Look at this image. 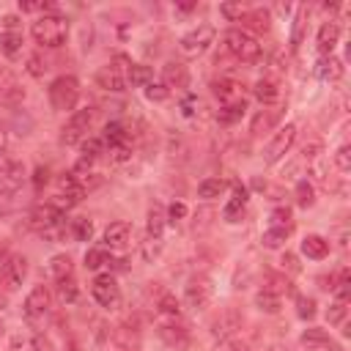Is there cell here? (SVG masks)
Here are the masks:
<instances>
[{
  "label": "cell",
  "instance_id": "1",
  "mask_svg": "<svg viewBox=\"0 0 351 351\" xmlns=\"http://www.w3.org/2000/svg\"><path fill=\"white\" fill-rule=\"evenodd\" d=\"M222 47L241 63H255L261 58V44L250 30L241 27H230L222 33Z\"/></svg>",
  "mask_w": 351,
  "mask_h": 351
},
{
  "label": "cell",
  "instance_id": "2",
  "mask_svg": "<svg viewBox=\"0 0 351 351\" xmlns=\"http://www.w3.org/2000/svg\"><path fill=\"white\" fill-rule=\"evenodd\" d=\"M30 33L41 47H60L69 36V22L58 14H44L30 25Z\"/></svg>",
  "mask_w": 351,
  "mask_h": 351
},
{
  "label": "cell",
  "instance_id": "3",
  "mask_svg": "<svg viewBox=\"0 0 351 351\" xmlns=\"http://www.w3.org/2000/svg\"><path fill=\"white\" fill-rule=\"evenodd\" d=\"M47 93H49V104H52V110L66 112V110H71V107L77 104V99H80V82H77V77L63 74V77L52 80V85H49Z\"/></svg>",
  "mask_w": 351,
  "mask_h": 351
},
{
  "label": "cell",
  "instance_id": "4",
  "mask_svg": "<svg viewBox=\"0 0 351 351\" xmlns=\"http://www.w3.org/2000/svg\"><path fill=\"white\" fill-rule=\"evenodd\" d=\"M296 134H299V126H296V123L280 126V129L274 132V137L266 143V148H263V162H266V165H277V162L293 148Z\"/></svg>",
  "mask_w": 351,
  "mask_h": 351
},
{
  "label": "cell",
  "instance_id": "5",
  "mask_svg": "<svg viewBox=\"0 0 351 351\" xmlns=\"http://www.w3.org/2000/svg\"><path fill=\"white\" fill-rule=\"evenodd\" d=\"M214 36H217L214 25H197L195 30H189L186 36H181L178 49H181L186 58H197V55H203V52L214 44Z\"/></svg>",
  "mask_w": 351,
  "mask_h": 351
},
{
  "label": "cell",
  "instance_id": "6",
  "mask_svg": "<svg viewBox=\"0 0 351 351\" xmlns=\"http://www.w3.org/2000/svg\"><path fill=\"white\" fill-rule=\"evenodd\" d=\"M90 293L96 299L99 307H107V310H115L121 304V288L115 282L112 274H99L93 282H90Z\"/></svg>",
  "mask_w": 351,
  "mask_h": 351
},
{
  "label": "cell",
  "instance_id": "7",
  "mask_svg": "<svg viewBox=\"0 0 351 351\" xmlns=\"http://www.w3.org/2000/svg\"><path fill=\"white\" fill-rule=\"evenodd\" d=\"M90 121H93V110H90V107L77 110V112L66 121V126H63V132H60V143H63V145L82 143L85 134H88V129H90Z\"/></svg>",
  "mask_w": 351,
  "mask_h": 351
},
{
  "label": "cell",
  "instance_id": "8",
  "mask_svg": "<svg viewBox=\"0 0 351 351\" xmlns=\"http://www.w3.org/2000/svg\"><path fill=\"white\" fill-rule=\"evenodd\" d=\"M27 277V258L25 255H8L0 266V288L16 291Z\"/></svg>",
  "mask_w": 351,
  "mask_h": 351
},
{
  "label": "cell",
  "instance_id": "9",
  "mask_svg": "<svg viewBox=\"0 0 351 351\" xmlns=\"http://www.w3.org/2000/svg\"><path fill=\"white\" fill-rule=\"evenodd\" d=\"M60 222H63V211L55 208L52 203H41V206L30 208V214H27V225H30L33 230H38L41 236L49 233L52 228H58Z\"/></svg>",
  "mask_w": 351,
  "mask_h": 351
},
{
  "label": "cell",
  "instance_id": "10",
  "mask_svg": "<svg viewBox=\"0 0 351 351\" xmlns=\"http://www.w3.org/2000/svg\"><path fill=\"white\" fill-rule=\"evenodd\" d=\"M82 195H85V189L71 178V173H69V176H60L52 206H55V208H60V211H63V208H74V206L82 200Z\"/></svg>",
  "mask_w": 351,
  "mask_h": 351
},
{
  "label": "cell",
  "instance_id": "11",
  "mask_svg": "<svg viewBox=\"0 0 351 351\" xmlns=\"http://www.w3.org/2000/svg\"><path fill=\"white\" fill-rule=\"evenodd\" d=\"M211 296H214V288H211V282H208L206 277H195V280H189L186 288H184V302H186V307H192V310L208 307Z\"/></svg>",
  "mask_w": 351,
  "mask_h": 351
},
{
  "label": "cell",
  "instance_id": "12",
  "mask_svg": "<svg viewBox=\"0 0 351 351\" xmlns=\"http://www.w3.org/2000/svg\"><path fill=\"white\" fill-rule=\"evenodd\" d=\"M49 304H52L49 291H47L44 285H36V288L27 293V299H25V315H27L30 321L44 318V315L49 313Z\"/></svg>",
  "mask_w": 351,
  "mask_h": 351
},
{
  "label": "cell",
  "instance_id": "13",
  "mask_svg": "<svg viewBox=\"0 0 351 351\" xmlns=\"http://www.w3.org/2000/svg\"><path fill=\"white\" fill-rule=\"evenodd\" d=\"M25 181V165L19 159H0V184L5 189H16Z\"/></svg>",
  "mask_w": 351,
  "mask_h": 351
},
{
  "label": "cell",
  "instance_id": "14",
  "mask_svg": "<svg viewBox=\"0 0 351 351\" xmlns=\"http://www.w3.org/2000/svg\"><path fill=\"white\" fill-rule=\"evenodd\" d=\"M159 337L173 348H186L189 346V332L178 321H162L159 324Z\"/></svg>",
  "mask_w": 351,
  "mask_h": 351
},
{
  "label": "cell",
  "instance_id": "15",
  "mask_svg": "<svg viewBox=\"0 0 351 351\" xmlns=\"http://www.w3.org/2000/svg\"><path fill=\"white\" fill-rule=\"evenodd\" d=\"M337 41H340V25H337L335 19L324 22V25L318 27V38H315L318 52H321V55H332V49L337 47Z\"/></svg>",
  "mask_w": 351,
  "mask_h": 351
},
{
  "label": "cell",
  "instance_id": "16",
  "mask_svg": "<svg viewBox=\"0 0 351 351\" xmlns=\"http://www.w3.org/2000/svg\"><path fill=\"white\" fill-rule=\"evenodd\" d=\"M129 236H132V228L129 222H110L104 228V247L110 250H123L129 244Z\"/></svg>",
  "mask_w": 351,
  "mask_h": 351
},
{
  "label": "cell",
  "instance_id": "17",
  "mask_svg": "<svg viewBox=\"0 0 351 351\" xmlns=\"http://www.w3.org/2000/svg\"><path fill=\"white\" fill-rule=\"evenodd\" d=\"M214 96L222 101V104H233V101H244V90L236 80L230 77H222L214 82Z\"/></svg>",
  "mask_w": 351,
  "mask_h": 351
},
{
  "label": "cell",
  "instance_id": "18",
  "mask_svg": "<svg viewBox=\"0 0 351 351\" xmlns=\"http://www.w3.org/2000/svg\"><path fill=\"white\" fill-rule=\"evenodd\" d=\"M162 85L170 90V88H186L189 85V71H186V66L184 63H176V60H170L165 69H162Z\"/></svg>",
  "mask_w": 351,
  "mask_h": 351
},
{
  "label": "cell",
  "instance_id": "19",
  "mask_svg": "<svg viewBox=\"0 0 351 351\" xmlns=\"http://www.w3.org/2000/svg\"><path fill=\"white\" fill-rule=\"evenodd\" d=\"M96 85H99V88H104V90L121 93V90L126 88V77H123L118 69L104 66V69H99V71H96Z\"/></svg>",
  "mask_w": 351,
  "mask_h": 351
},
{
  "label": "cell",
  "instance_id": "20",
  "mask_svg": "<svg viewBox=\"0 0 351 351\" xmlns=\"http://www.w3.org/2000/svg\"><path fill=\"white\" fill-rule=\"evenodd\" d=\"M302 255H307L310 261H324L329 255V241L318 233H310L302 239Z\"/></svg>",
  "mask_w": 351,
  "mask_h": 351
},
{
  "label": "cell",
  "instance_id": "21",
  "mask_svg": "<svg viewBox=\"0 0 351 351\" xmlns=\"http://www.w3.org/2000/svg\"><path fill=\"white\" fill-rule=\"evenodd\" d=\"M252 93H255V99H258L261 104H274V101H280V85H277V80H269V77L258 80L255 88H252Z\"/></svg>",
  "mask_w": 351,
  "mask_h": 351
},
{
  "label": "cell",
  "instance_id": "22",
  "mask_svg": "<svg viewBox=\"0 0 351 351\" xmlns=\"http://www.w3.org/2000/svg\"><path fill=\"white\" fill-rule=\"evenodd\" d=\"M165 225H167V214H165V208H162L159 203H154V206L148 208V225H145V236H151V239H162Z\"/></svg>",
  "mask_w": 351,
  "mask_h": 351
},
{
  "label": "cell",
  "instance_id": "23",
  "mask_svg": "<svg viewBox=\"0 0 351 351\" xmlns=\"http://www.w3.org/2000/svg\"><path fill=\"white\" fill-rule=\"evenodd\" d=\"M318 77L324 82H337L343 77V60L335 58V55H324L321 63H318Z\"/></svg>",
  "mask_w": 351,
  "mask_h": 351
},
{
  "label": "cell",
  "instance_id": "24",
  "mask_svg": "<svg viewBox=\"0 0 351 351\" xmlns=\"http://www.w3.org/2000/svg\"><path fill=\"white\" fill-rule=\"evenodd\" d=\"M244 206H247V189L244 186H236L233 189V197L225 203V208H222V217L228 219V222H236L239 219V214L244 211Z\"/></svg>",
  "mask_w": 351,
  "mask_h": 351
},
{
  "label": "cell",
  "instance_id": "25",
  "mask_svg": "<svg viewBox=\"0 0 351 351\" xmlns=\"http://www.w3.org/2000/svg\"><path fill=\"white\" fill-rule=\"evenodd\" d=\"M280 304H282V299H280V293L277 291H271V288H261L258 293H255V307L261 310V313H280Z\"/></svg>",
  "mask_w": 351,
  "mask_h": 351
},
{
  "label": "cell",
  "instance_id": "26",
  "mask_svg": "<svg viewBox=\"0 0 351 351\" xmlns=\"http://www.w3.org/2000/svg\"><path fill=\"white\" fill-rule=\"evenodd\" d=\"M156 313L162 321H178L181 315V302L173 296V293H162L159 302H156Z\"/></svg>",
  "mask_w": 351,
  "mask_h": 351
},
{
  "label": "cell",
  "instance_id": "27",
  "mask_svg": "<svg viewBox=\"0 0 351 351\" xmlns=\"http://www.w3.org/2000/svg\"><path fill=\"white\" fill-rule=\"evenodd\" d=\"M126 82H129L132 88H145V85H151V82H154V71H151V66L132 63V69L126 71Z\"/></svg>",
  "mask_w": 351,
  "mask_h": 351
},
{
  "label": "cell",
  "instance_id": "28",
  "mask_svg": "<svg viewBox=\"0 0 351 351\" xmlns=\"http://www.w3.org/2000/svg\"><path fill=\"white\" fill-rule=\"evenodd\" d=\"M291 230L293 228H266L263 230V236H261V241H263V247L266 250H280L285 241H288V236H291Z\"/></svg>",
  "mask_w": 351,
  "mask_h": 351
},
{
  "label": "cell",
  "instance_id": "29",
  "mask_svg": "<svg viewBox=\"0 0 351 351\" xmlns=\"http://www.w3.org/2000/svg\"><path fill=\"white\" fill-rule=\"evenodd\" d=\"M58 285H55V293H58V299L63 302V304H74L77 302V296H80V285L74 282V277L69 274V277H63V280H55Z\"/></svg>",
  "mask_w": 351,
  "mask_h": 351
},
{
  "label": "cell",
  "instance_id": "30",
  "mask_svg": "<svg viewBox=\"0 0 351 351\" xmlns=\"http://www.w3.org/2000/svg\"><path fill=\"white\" fill-rule=\"evenodd\" d=\"M225 189H228V184H225L222 178H206V181L197 184V197H203V200H214V197H219Z\"/></svg>",
  "mask_w": 351,
  "mask_h": 351
},
{
  "label": "cell",
  "instance_id": "31",
  "mask_svg": "<svg viewBox=\"0 0 351 351\" xmlns=\"http://www.w3.org/2000/svg\"><path fill=\"white\" fill-rule=\"evenodd\" d=\"M247 112V101H233V104H222V110H219V123H225V126H230V123H236V121H241V115Z\"/></svg>",
  "mask_w": 351,
  "mask_h": 351
},
{
  "label": "cell",
  "instance_id": "32",
  "mask_svg": "<svg viewBox=\"0 0 351 351\" xmlns=\"http://www.w3.org/2000/svg\"><path fill=\"white\" fill-rule=\"evenodd\" d=\"M307 14H310V8L307 5H299L296 8V19H293V33H291V47L296 49L299 44H302V38H304V27H307Z\"/></svg>",
  "mask_w": 351,
  "mask_h": 351
},
{
  "label": "cell",
  "instance_id": "33",
  "mask_svg": "<svg viewBox=\"0 0 351 351\" xmlns=\"http://www.w3.org/2000/svg\"><path fill=\"white\" fill-rule=\"evenodd\" d=\"M22 49V33L19 30H3L0 33V52L3 55H16Z\"/></svg>",
  "mask_w": 351,
  "mask_h": 351
},
{
  "label": "cell",
  "instance_id": "34",
  "mask_svg": "<svg viewBox=\"0 0 351 351\" xmlns=\"http://www.w3.org/2000/svg\"><path fill=\"white\" fill-rule=\"evenodd\" d=\"M277 118H280V112H277V110H263V112H258V115L252 118L250 132H252V134H263L269 126H274V123H277Z\"/></svg>",
  "mask_w": 351,
  "mask_h": 351
},
{
  "label": "cell",
  "instance_id": "35",
  "mask_svg": "<svg viewBox=\"0 0 351 351\" xmlns=\"http://www.w3.org/2000/svg\"><path fill=\"white\" fill-rule=\"evenodd\" d=\"M129 132H126V126L121 123V121H112V123H107L104 126V140H107V145H118V143H129Z\"/></svg>",
  "mask_w": 351,
  "mask_h": 351
},
{
  "label": "cell",
  "instance_id": "36",
  "mask_svg": "<svg viewBox=\"0 0 351 351\" xmlns=\"http://www.w3.org/2000/svg\"><path fill=\"white\" fill-rule=\"evenodd\" d=\"M107 263H110V252H107V250H101V247H90V250L85 252V269L99 271V269L107 266Z\"/></svg>",
  "mask_w": 351,
  "mask_h": 351
},
{
  "label": "cell",
  "instance_id": "37",
  "mask_svg": "<svg viewBox=\"0 0 351 351\" xmlns=\"http://www.w3.org/2000/svg\"><path fill=\"white\" fill-rule=\"evenodd\" d=\"M47 269H49V274H52L55 280H63V277L71 274V258H69V255H52Z\"/></svg>",
  "mask_w": 351,
  "mask_h": 351
},
{
  "label": "cell",
  "instance_id": "38",
  "mask_svg": "<svg viewBox=\"0 0 351 351\" xmlns=\"http://www.w3.org/2000/svg\"><path fill=\"white\" fill-rule=\"evenodd\" d=\"M19 211V195L16 189H0V217H11Z\"/></svg>",
  "mask_w": 351,
  "mask_h": 351
},
{
  "label": "cell",
  "instance_id": "39",
  "mask_svg": "<svg viewBox=\"0 0 351 351\" xmlns=\"http://www.w3.org/2000/svg\"><path fill=\"white\" fill-rule=\"evenodd\" d=\"M296 203H299L302 208H310V206L315 203V189H313V184H310L307 178H302V181L296 184Z\"/></svg>",
  "mask_w": 351,
  "mask_h": 351
},
{
  "label": "cell",
  "instance_id": "40",
  "mask_svg": "<svg viewBox=\"0 0 351 351\" xmlns=\"http://www.w3.org/2000/svg\"><path fill=\"white\" fill-rule=\"evenodd\" d=\"M101 154H104V143H101L99 137H85V140H82V159L93 162V159H99Z\"/></svg>",
  "mask_w": 351,
  "mask_h": 351
},
{
  "label": "cell",
  "instance_id": "41",
  "mask_svg": "<svg viewBox=\"0 0 351 351\" xmlns=\"http://www.w3.org/2000/svg\"><path fill=\"white\" fill-rule=\"evenodd\" d=\"M71 233H74L77 241H90V236H93V222L85 219V217L71 219Z\"/></svg>",
  "mask_w": 351,
  "mask_h": 351
},
{
  "label": "cell",
  "instance_id": "42",
  "mask_svg": "<svg viewBox=\"0 0 351 351\" xmlns=\"http://www.w3.org/2000/svg\"><path fill=\"white\" fill-rule=\"evenodd\" d=\"M247 22H250L255 30H269V22H271V16H269V11H263V8H255V11H250V14H247Z\"/></svg>",
  "mask_w": 351,
  "mask_h": 351
},
{
  "label": "cell",
  "instance_id": "43",
  "mask_svg": "<svg viewBox=\"0 0 351 351\" xmlns=\"http://www.w3.org/2000/svg\"><path fill=\"white\" fill-rule=\"evenodd\" d=\"M346 315H348V307H346V302H340V299L326 310V321H329L332 326L343 324V321H346Z\"/></svg>",
  "mask_w": 351,
  "mask_h": 351
},
{
  "label": "cell",
  "instance_id": "44",
  "mask_svg": "<svg viewBox=\"0 0 351 351\" xmlns=\"http://www.w3.org/2000/svg\"><path fill=\"white\" fill-rule=\"evenodd\" d=\"M302 343L304 346H329V335L324 332V329H307L304 335H302Z\"/></svg>",
  "mask_w": 351,
  "mask_h": 351
},
{
  "label": "cell",
  "instance_id": "45",
  "mask_svg": "<svg viewBox=\"0 0 351 351\" xmlns=\"http://www.w3.org/2000/svg\"><path fill=\"white\" fill-rule=\"evenodd\" d=\"M335 167H337L340 173H348V170H351V145H340V148L335 151Z\"/></svg>",
  "mask_w": 351,
  "mask_h": 351
},
{
  "label": "cell",
  "instance_id": "46",
  "mask_svg": "<svg viewBox=\"0 0 351 351\" xmlns=\"http://www.w3.org/2000/svg\"><path fill=\"white\" fill-rule=\"evenodd\" d=\"M219 14H222L225 19H241V16L247 14V5H244V3H222V5H219Z\"/></svg>",
  "mask_w": 351,
  "mask_h": 351
},
{
  "label": "cell",
  "instance_id": "47",
  "mask_svg": "<svg viewBox=\"0 0 351 351\" xmlns=\"http://www.w3.org/2000/svg\"><path fill=\"white\" fill-rule=\"evenodd\" d=\"M167 96H170V90H167L162 82L145 85V99H148V101H167Z\"/></svg>",
  "mask_w": 351,
  "mask_h": 351
},
{
  "label": "cell",
  "instance_id": "48",
  "mask_svg": "<svg viewBox=\"0 0 351 351\" xmlns=\"http://www.w3.org/2000/svg\"><path fill=\"white\" fill-rule=\"evenodd\" d=\"M296 313H299V318H313L315 315V299H310V296H299L296 299Z\"/></svg>",
  "mask_w": 351,
  "mask_h": 351
},
{
  "label": "cell",
  "instance_id": "49",
  "mask_svg": "<svg viewBox=\"0 0 351 351\" xmlns=\"http://www.w3.org/2000/svg\"><path fill=\"white\" fill-rule=\"evenodd\" d=\"M107 154H110L112 162H126V159L132 156V145H129V143H118V145H110Z\"/></svg>",
  "mask_w": 351,
  "mask_h": 351
},
{
  "label": "cell",
  "instance_id": "50",
  "mask_svg": "<svg viewBox=\"0 0 351 351\" xmlns=\"http://www.w3.org/2000/svg\"><path fill=\"white\" fill-rule=\"evenodd\" d=\"M47 69H49V66H47V60H44L41 55H30V58H27V71H30L33 77H44Z\"/></svg>",
  "mask_w": 351,
  "mask_h": 351
},
{
  "label": "cell",
  "instance_id": "51",
  "mask_svg": "<svg viewBox=\"0 0 351 351\" xmlns=\"http://www.w3.org/2000/svg\"><path fill=\"white\" fill-rule=\"evenodd\" d=\"M271 225L274 228H293L291 225V211L288 208H274L271 211Z\"/></svg>",
  "mask_w": 351,
  "mask_h": 351
},
{
  "label": "cell",
  "instance_id": "52",
  "mask_svg": "<svg viewBox=\"0 0 351 351\" xmlns=\"http://www.w3.org/2000/svg\"><path fill=\"white\" fill-rule=\"evenodd\" d=\"M30 351H55V348H52L49 337H44V335H33V337H30Z\"/></svg>",
  "mask_w": 351,
  "mask_h": 351
},
{
  "label": "cell",
  "instance_id": "53",
  "mask_svg": "<svg viewBox=\"0 0 351 351\" xmlns=\"http://www.w3.org/2000/svg\"><path fill=\"white\" fill-rule=\"evenodd\" d=\"M165 214H167V219H173V222H176V219H184V217H186V206L176 200V203H170V208H167Z\"/></svg>",
  "mask_w": 351,
  "mask_h": 351
},
{
  "label": "cell",
  "instance_id": "54",
  "mask_svg": "<svg viewBox=\"0 0 351 351\" xmlns=\"http://www.w3.org/2000/svg\"><path fill=\"white\" fill-rule=\"evenodd\" d=\"M195 104H197V99H195V96H186V99L181 101V115H186V118H189V115L195 112Z\"/></svg>",
  "mask_w": 351,
  "mask_h": 351
},
{
  "label": "cell",
  "instance_id": "55",
  "mask_svg": "<svg viewBox=\"0 0 351 351\" xmlns=\"http://www.w3.org/2000/svg\"><path fill=\"white\" fill-rule=\"evenodd\" d=\"M282 269H288V271H299V263H296V255H291V252H285L282 255Z\"/></svg>",
  "mask_w": 351,
  "mask_h": 351
},
{
  "label": "cell",
  "instance_id": "56",
  "mask_svg": "<svg viewBox=\"0 0 351 351\" xmlns=\"http://www.w3.org/2000/svg\"><path fill=\"white\" fill-rule=\"evenodd\" d=\"M19 8L22 11H47V8H52L49 3H19Z\"/></svg>",
  "mask_w": 351,
  "mask_h": 351
},
{
  "label": "cell",
  "instance_id": "57",
  "mask_svg": "<svg viewBox=\"0 0 351 351\" xmlns=\"http://www.w3.org/2000/svg\"><path fill=\"white\" fill-rule=\"evenodd\" d=\"M47 176H49V170H47V167H38V170H36V186L47 184Z\"/></svg>",
  "mask_w": 351,
  "mask_h": 351
},
{
  "label": "cell",
  "instance_id": "58",
  "mask_svg": "<svg viewBox=\"0 0 351 351\" xmlns=\"http://www.w3.org/2000/svg\"><path fill=\"white\" fill-rule=\"evenodd\" d=\"M5 148H8V132L0 129V154H5Z\"/></svg>",
  "mask_w": 351,
  "mask_h": 351
},
{
  "label": "cell",
  "instance_id": "59",
  "mask_svg": "<svg viewBox=\"0 0 351 351\" xmlns=\"http://www.w3.org/2000/svg\"><path fill=\"white\" fill-rule=\"evenodd\" d=\"M192 8H197V5H195V3H181V5H178V11H192Z\"/></svg>",
  "mask_w": 351,
  "mask_h": 351
},
{
  "label": "cell",
  "instance_id": "60",
  "mask_svg": "<svg viewBox=\"0 0 351 351\" xmlns=\"http://www.w3.org/2000/svg\"><path fill=\"white\" fill-rule=\"evenodd\" d=\"M0 337H3V321H0Z\"/></svg>",
  "mask_w": 351,
  "mask_h": 351
},
{
  "label": "cell",
  "instance_id": "61",
  "mask_svg": "<svg viewBox=\"0 0 351 351\" xmlns=\"http://www.w3.org/2000/svg\"><path fill=\"white\" fill-rule=\"evenodd\" d=\"M69 351H74V348H69Z\"/></svg>",
  "mask_w": 351,
  "mask_h": 351
}]
</instances>
